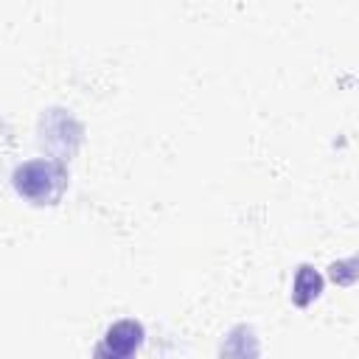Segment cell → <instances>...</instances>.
Returning a JSON list of instances; mask_svg holds the SVG:
<instances>
[{"mask_svg":"<svg viewBox=\"0 0 359 359\" xmlns=\"http://www.w3.org/2000/svg\"><path fill=\"white\" fill-rule=\"evenodd\" d=\"M143 339H146V331H143V325L137 320H118V323H112L107 328V334L95 345V356L126 359V356L140 351Z\"/></svg>","mask_w":359,"mask_h":359,"instance_id":"obj_2","label":"cell"},{"mask_svg":"<svg viewBox=\"0 0 359 359\" xmlns=\"http://www.w3.org/2000/svg\"><path fill=\"white\" fill-rule=\"evenodd\" d=\"M331 278L342 286H351L356 280V258H348V261H339L331 266Z\"/></svg>","mask_w":359,"mask_h":359,"instance_id":"obj_4","label":"cell"},{"mask_svg":"<svg viewBox=\"0 0 359 359\" xmlns=\"http://www.w3.org/2000/svg\"><path fill=\"white\" fill-rule=\"evenodd\" d=\"M323 292V275L311 266V264H300L292 280V303L294 306H309L311 300H317Z\"/></svg>","mask_w":359,"mask_h":359,"instance_id":"obj_3","label":"cell"},{"mask_svg":"<svg viewBox=\"0 0 359 359\" xmlns=\"http://www.w3.org/2000/svg\"><path fill=\"white\" fill-rule=\"evenodd\" d=\"M11 182L31 205H56L67 188V168L59 157H34L14 168Z\"/></svg>","mask_w":359,"mask_h":359,"instance_id":"obj_1","label":"cell"}]
</instances>
